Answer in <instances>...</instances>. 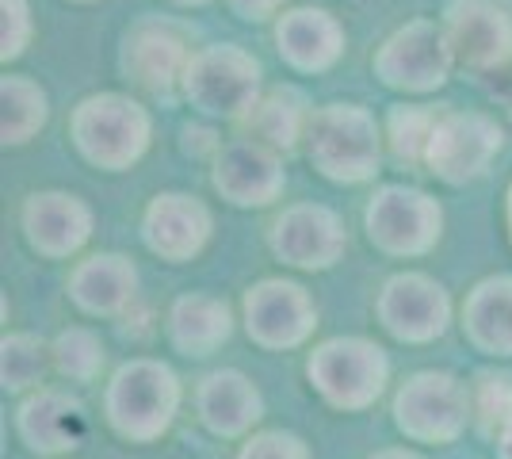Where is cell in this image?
Listing matches in <instances>:
<instances>
[{
  "instance_id": "cell-1",
  "label": "cell",
  "mask_w": 512,
  "mask_h": 459,
  "mask_svg": "<svg viewBox=\"0 0 512 459\" xmlns=\"http://www.w3.org/2000/svg\"><path fill=\"white\" fill-rule=\"evenodd\" d=\"M184 402V383L165 360L134 356L119 364L104 387V417L115 437L153 444L169 433Z\"/></svg>"
},
{
  "instance_id": "cell-2",
  "label": "cell",
  "mask_w": 512,
  "mask_h": 459,
  "mask_svg": "<svg viewBox=\"0 0 512 459\" xmlns=\"http://www.w3.org/2000/svg\"><path fill=\"white\" fill-rule=\"evenodd\" d=\"M383 131L363 104H321L310 111L306 157L333 184H367L383 169Z\"/></svg>"
},
{
  "instance_id": "cell-3",
  "label": "cell",
  "mask_w": 512,
  "mask_h": 459,
  "mask_svg": "<svg viewBox=\"0 0 512 459\" xmlns=\"http://www.w3.org/2000/svg\"><path fill=\"white\" fill-rule=\"evenodd\" d=\"M153 138L150 111L123 92H96L85 96L69 115V142L88 165L104 173H127L134 169Z\"/></svg>"
},
{
  "instance_id": "cell-4",
  "label": "cell",
  "mask_w": 512,
  "mask_h": 459,
  "mask_svg": "<svg viewBox=\"0 0 512 459\" xmlns=\"http://www.w3.org/2000/svg\"><path fill=\"white\" fill-rule=\"evenodd\" d=\"M306 375L325 406L360 414L383 398L390 383V356L367 337H329L306 360Z\"/></svg>"
},
{
  "instance_id": "cell-5",
  "label": "cell",
  "mask_w": 512,
  "mask_h": 459,
  "mask_svg": "<svg viewBox=\"0 0 512 459\" xmlns=\"http://www.w3.org/2000/svg\"><path fill=\"white\" fill-rule=\"evenodd\" d=\"M180 92L195 111L241 123L264 96V69L245 46L211 43L192 54Z\"/></svg>"
},
{
  "instance_id": "cell-6",
  "label": "cell",
  "mask_w": 512,
  "mask_h": 459,
  "mask_svg": "<svg viewBox=\"0 0 512 459\" xmlns=\"http://www.w3.org/2000/svg\"><path fill=\"white\" fill-rule=\"evenodd\" d=\"M394 425L413 444H455L474 417L470 387L451 372H413L394 391Z\"/></svg>"
},
{
  "instance_id": "cell-7",
  "label": "cell",
  "mask_w": 512,
  "mask_h": 459,
  "mask_svg": "<svg viewBox=\"0 0 512 459\" xmlns=\"http://www.w3.org/2000/svg\"><path fill=\"white\" fill-rule=\"evenodd\" d=\"M367 241L398 261H413L436 249L444 234V207L413 184H383L363 211Z\"/></svg>"
},
{
  "instance_id": "cell-8",
  "label": "cell",
  "mask_w": 512,
  "mask_h": 459,
  "mask_svg": "<svg viewBox=\"0 0 512 459\" xmlns=\"http://www.w3.org/2000/svg\"><path fill=\"white\" fill-rule=\"evenodd\" d=\"M455 62V50L448 43V31L440 20H409L398 31H390L383 46L375 50L371 69L386 88L406 96H428L448 85Z\"/></svg>"
},
{
  "instance_id": "cell-9",
  "label": "cell",
  "mask_w": 512,
  "mask_h": 459,
  "mask_svg": "<svg viewBox=\"0 0 512 459\" xmlns=\"http://www.w3.org/2000/svg\"><path fill=\"white\" fill-rule=\"evenodd\" d=\"M440 23L455 62L474 77L512 73V0H448Z\"/></svg>"
},
{
  "instance_id": "cell-10",
  "label": "cell",
  "mask_w": 512,
  "mask_h": 459,
  "mask_svg": "<svg viewBox=\"0 0 512 459\" xmlns=\"http://www.w3.org/2000/svg\"><path fill=\"white\" fill-rule=\"evenodd\" d=\"M505 146L501 123L486 111L444 108L436 131L428 138L425 169L448 188H463L470 180L490 173L493 157Z\"/></svg>"
},
{
  "instance_id": "cell-11",
  "label": "cell",
  "mask_w": 512,
  "mask_h": 459,
  "mask_svg": "<svg viewBox=\"0 0 512 459\" xmlns=\"http://www.w3.org/2000/svg\"><path fill=\"white\" fill-rule=\"evenodd\" d=\"M241 322L249 341L268 352L302 349L318 329V303L314 295L295 280L268 276L245 291L241 299Z\"/></svg>"
},
{
  "instance_id": "cell-12",
  "label": "cell",
  "mask_w": 512,
  "mask_h": 459,
  "mask_svg": "<svg viewBox=\"0 0 512 459\" xmlns=\"http://www.w3.org/2000/svg\"><path fill=\"white\" fill-rule=\"evenodd\" d=\"M192 46L188 35L176 23L161 20V16H142L130 23L123 46H119V73L127 77L134 88L169 100L176 88L184 85V69L192 62Z\"/></svg>"
},
{
  "instance_id": "cell-13",
  "label": "cell",
  "mask_w": 512,
  "mask_h": 459,
  "mask_svg": "<svg viewBox=\"0 0 512 459\" xmlns=\"http://www.w3.org/2000/svg\"><path fill=\"white\" fill-rule=\"evenodd\" d=\"M379 326L402 345H428L451 326V295L428 272H394L375 295Z\"/></svg>"
},
{
  "instance_id": "cell-14",
  "label": "cell",
  "mask_w": 512,
  "mask_h": 459,
  "mask_svg": "<svg viewBox=\"0 0 512 459\" xmlns=\"http://www.w3.org/2000/svg\"><path fill=\"white\" fill-rule=\"evenodd\" d=\"M268 249L276 261L299 272H325L344 257L348 234L333 207L325 203H291L268 226Z\"/></svg>"
},
{
  "instance_id": "cell-15",
  "label": "cell",
  "mask_w": 512,
  "mask_h": 459,
  "mask_svg": "<svg viewBox=\"0 0 512 459\" xmlns=\"http://www.w3.org/2000/svg\"><path fill=\"white\" fill-rule=\"evenodd\" d=\"M211 184L230 207H241V211L272 207L287 188L283 153L256 138H234L214 153Z\"/></svg>"
},
{
  "instance_id": "cell-16",
  "label": "cell",
  "mask_w": 512,
  "mask_h": 459,
  "mask_svg": "<svg viewBox=\"0 0 512 459\" xmlns=\"http://www.w3.org/2000/svg\"><path fill=\"white\" fill-rule=\"evenodd\" d=\"M96 215L81 196L73 192H31L20 207V230L31 253L46 261H69L77 257L92 238Z\"/></svg>"
},
{
  "instance_id": "cell-17",
  "label": "cell",
  "mask_w": 512,
  "mask_h": 459,
  "mask_svg": "<svg viewBox=\"0 0 512 459\" xmlns=\"http://www.w3.org/2000/svg\"><path fill=\"white\" fill-rule=\"evenodd\" d=\"M214 234L211 207L192 192H161L142 215V241L169 264L195 261Z\"/></svg>"
},
{
  "instance_id": "cell-18",
  "label": "cell",
  "mask_w": 512,
  "mask_h": 459,
  "mask_svg": "<svg viewBox=\"0 0 512 459\" xmlns=\"http://www.w3.org/2000/svg\"><path fill=\"white\" fill-rule=\"evenodd\" d=\"M16 429L35 456H65L85 440L88 414L81 398H73L62 387H39L20 402Z\"/></svg>"
},
{
  "instance_id": "cell-19",
  "label": "cell",
  "mask_w": 512,
  "mask_h": 459,
  "mask_svg": "<svg viewBox=\"0 0 512 459\" xmlns=\"http://www.w3.org/2000/svg\"><path fill=\"white\" fill-rule=\"evenodd\" d=\"M344 23L329 12V8H287L276 20V50L283 66L295 73H325L341 62L344 54Z\"/></svg>"
},
{
  "instance_id": "cell-20",
  "label": "cell",
  "mask_w": 512,
  "mask_h": 459,
  "mask_svg": "<svg viewBox=\"0 0 512 459\" xmlns=\"http://www.w3.org/2000/svg\"><path fill=\"white\" fill-rule=\"evenodd\" d=\"M195 414L203 429L222 440H241L253 433V425L264 417V394L253 379L237 368L207 372L195 387Z\"/></svg>"
},
{
  "instance_id": "cell-21",
  "label": "cell",
  "mask_w": 512,
  "mask_h": 459,
  "mask_svg": "<svg viewBox=\"0 0 512 459\" xmlns=\"http://www.w3.org/2000/svg\"><path fill=\"white\" fill-rule=\"evenodd\" d=\"M69 299L88 318H119L138 299V268L123 253H92L69 272Z\"/></svg>"
},
{
  "instance_id": "cell-22",
  "label": "cell",
  "mask_w": 512,
  "mask_h": 459,
  "mask_svg": "<svg viewBox=\"0 0 512 459\" xmlns=\"http://www.w3.org/2000/svg\"><path fill=\"white\" fill-rule=\"evenodd\" d=\"M165 333L180 356H211L234 337V314L218 295L188 291L172 299L165 314Z\"/></svg>"
},
{
  "instance_id": "cell-23",
  "label": "cell",
  "mask_w": 512,
  "mask_h": 459,
  "mask_svg": "<svg viewBox=\"0 0 512 459\" xmlns=\"http://www.w3.org/2000/svg\"><path fill=\"white\" fill-rule=\"evenodd\" d=\"M463 333L486 356H512V272L470 287L463 299Z\"/></svg>"
},
{
  "instance_id": "cell-24",
  "label": "cell",
  "mask_w": 512,
  "mask_h": 459,
  "mask_svg": "<svg viewBox=\"0 0 512 459\" xmlns=\"http://www.w3.org/2000/svg\"><path fill=\"white\" fill-rule=\"evenodd\" d=\"M310 104L299 88L276 85L264 88V96L256 100V108L241 119L249 138L272 146L279 153H295L306 142V127H310Z\"/></svg>"
},
{
  "instance_id": "cell-25",
  "label": "cell",
  "mask_w": 512,
  "mask_h": 459,
  "mask_svg": "<svg viewBox=\"0 0 512 459\" xmlns=\"http://www.w3.org/2000/svg\"><path fill=\"white\" fill-rule=\"evenodd\" d=\"M0 104H4V119H0V142H4V150L27 146L46 127V119H50V96L27 73H4V81H0Z\"/></svg>"
},
{
  "instance_id": "cell-26",
  "label": "cell",
  "mask_w": 512,
  "mask_h": 459,
  "mask_svg": "<svg viewBox=\"0 0 512 459\" xmlns=\"http://www.w3.org/2000/svg\"><path fill=\"white\" fill-rule=\"evenodd\" d=\"M444 108L432 104H390L386 111V146L398 165L406 169H425L428 138L436 131Z\"/></svg>"
},
{
  "instance_id": "cell-27",
  "label": "cell",
  "mask_w": 512,
  "mask_h": 459,
  "mask_svg": "<svg viewBox=\"0 0 512 459\" xmlns=\"http://www.w3.org/2000/svg\"><path fill=\"white\" fill-rule=\"evenodd\" d=\"M50 368H54V356H50V345L43 337L4 333V341H0V383H4V391H39Z\"/></svg>"
},
{
  "instance_id": "cell-28",
  "label": "cell",
  "mask_w": 512,
  "mask_h": 459,
  "mask_svg": "<svg viewBox=\"0 0 512 459\" xmlns=\"http://www.w3.org/2000/svg\"><path fill=\"white\" fill-rule=\"evenodd\" d=\"M54 372L69 383H96L107 368V349L100 333L88 326H69L50 341Z\"/></svg>"
},
{
  "instance_id": "cell-29",
  "label": "cell",
  "mask_w": 512,
  "mask_h": 459,
  "mask_svg": "<svg viewBox=\"0 0 512 459\" xmlns=\"http://www.w3.org/2000/svg\"><path fill=\"white\" fill-rule=\"evenodd\" d=\"M470 398H474L478 425L490 437H497L512 421V372H478L474 387H470Z\"/></svg>"
},
{
  "instance_id": "cell-30",
  "label": "cell",
  "mask_w": 512,
  "mask_h": 459,
  "mask_svg": "<svg viewBox=\"0 0 512 459\" xmlns=\"http://www.w3.org/2000/svg\"><path fill=\"white\" fill-rule=\"evenodd\" d=\"M0 58H4V66L8 62H16L23 50L31 46L35 39V20H31V4L27 0H0Z\"/></svg>"
},
{
  "instance_id": "cell-31",
  "label": "cell",
  "mask_w": 512,
  "mask_h": 459,
  "mask_svg": "<svg viewBox=\"0 0 512 459\" xmlns=\"http://www.w3.org/2000/svg\"><path fill=\"white\" fill-rule=\"evenodd\" d=\"M237 459H314L310 444L299 433H287V429H264L245 437Z\"/></svg>"
},
{
  "instance_id": "cell-32",
  "label": "cell",
  "mask_w": 512,
  "mask_h": 459,
  "mask_svg": "<svg viewBox=\"0 0 512 459\" xmlns=\"http://www.w3.org/2000/svg\"><path fill=\"white\" fill-rule=\"evenodd\" d=\"M283 4L287 0H226V8L234 12L237 20H249V23H268L283 16Z\"/></svg>"
},
{
  "instance_id": "cell-33",
  "label": "cell",
  "mask_w": 512,
  "mask_h": 459,
  "mask_svg": "<svg viewBox=\"0 0 512 459\" xmlns=\"http://www.w3.org/2000/svg\"><path fill=\"white\" fill-rule=\"evenodd\" d=\"M367 459H425V456L413 452V448H379L375 456H367Z\"/></svg>"
},
{
  "instance_id": "cell-34",
  "label": "cell",
  "mask_w": 512,
  "mask_h": 459,
  "mask_svg": "<svg viewBox=\"0 0 512 459\" xmlns=\"http://www.w3.org/2000/svg\"><path fill=\"white\" fill-rule=\"evenodd\" d=\"M497 459H512V421L497 433Z\"/></svg>"
},
{
  "instance_id": "cell-35",
  "label": "cell",
  "mask_w": 512,
  "mask_h": 459,
  "mask_svg": "<svg viewBox=\"0 0 512 459\" xmlns=\"http://www.w3.org/2000/svg\"><path fill=\"white\" fill-rule=\"evenodd\" d=\"M505 226H509V241H512V184H509V196H505Z\"/></svg>"
},
{
  "instance_id": "cell-36",
  "label": "cell",
  "mask_w": 512,
  "mask_h": 459,
  "mask_svg": "<svg viewBox=\"0 0 512 459\" xmlns=\"http://www.w3.org/2000/svg\"><path fill=\"white\" fill-rule=\"evenodd\" d=\"M176 8H199V4H207V0H169Z\"/></svg>"
},
{
  "instance_id": "cell-37",
  "label": "cell",
  "mask_w": 512,
  "mask_h": 459,
  "mask_svg": "<svg viewBox=\"0 0 512 459\" xmlns=\"http://www.w3.org/2000/svg\"><path fill=\"white\" fill-rule=\"evenodd\" d=\"M73 4H88V0H73Z\"/></svg>"
}]
</instances>
